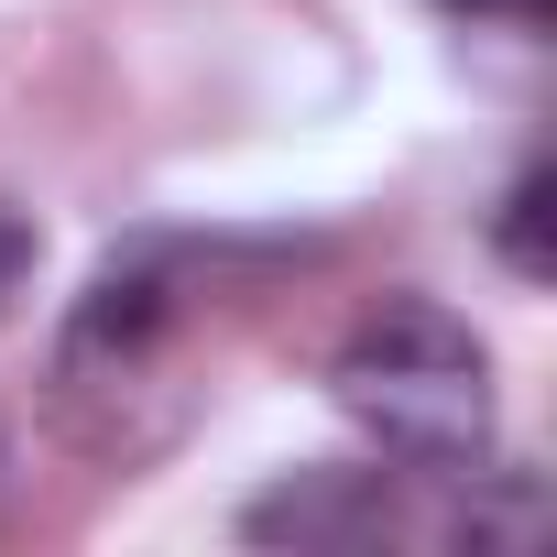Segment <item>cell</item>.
Segmentation results:
<instances>
[{
  "mask_svg": "<svg viewBox=\"0 0 557 557\" xmlns=\"http://www.w3.org/2000/svg\"><path fill=\"white\" fill-rule=\"evenodd\" d=\"M34 251H45L34 219H23V208H0V318H12V296L34 285Z\"/></svg>",
  "mask_w": 557,
  "mask_h": 557,
  "instance_id": "3957f363",
  "label": "cell"
},
{
  "mask_svg": "<svg viewBox=\"0 0 557 557\" xmlns=\"http://www.w3.org/2000/svg\"><path fill=\"white\" fill-rule=\"evenodd\" d=\"M329 394L339 416L383 448V459H416V470H470L492 448V350L426 307V296H383L339 361H329Z\"/></svg>",
  "mask_w": 557,
  "mask_h": 557,
  "instance_id": "6da1fadb",
  "label": "cell"
},
{
  "mask_svg": "<svg viewBox=\"0 0 557 557\" xmlns=\"http://www.w3.org/2000/svg\"><path fill=\"white\" fill-rule=\"evenodd\" d=\"M448 12H546V0H448Z\"/></svg>",
  "mask_w": 557,
  "mask_h": 557,
  "instance_id": "277c9868",
  "label": "cell"
},
{
  "mask_svg": "<svg viewBox=\"0 0 557 557\" xmlns=\"http://www.w3.org/2000/svg\"><path fill=\"white\" fill-rule=\"evenodd\" d=\"M546 197H557L546 164H524L513 197H503V262H513V273H546V262H557V251H546Z\"/></svg>",
  "mask_w": 557,
  "mask_h": 557,
  "instance_id": "7a4b0ae2",
  "label": "cell"
}]
</instances>
